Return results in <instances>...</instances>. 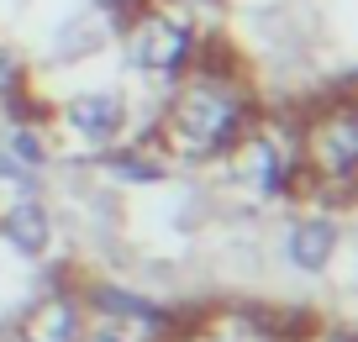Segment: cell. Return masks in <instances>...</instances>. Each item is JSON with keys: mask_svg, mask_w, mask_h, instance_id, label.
Listing matches in <instances>:
<instances>
[{"mask_svg": "<svg viewBox=\"0 0 358 342\" xmlns=\"http://www.w3.org/2000/svg\"><path fill=\"white\" fill-rule=\"evenodd\" d=\"M79 306H85V311H101V316H111V321H137V327H148V332H174V321H169L164 306L132 295V290H116V285H85Z\"/></svg>", "mask_w": 358, "mask_h": 342, "instance_id": "obj_7", "label": "cell"}, {"mask_svg": "<svg viewBox=\"0 0 358 342\" xmlns=\"http://www.w3.org/2000/svg\"><path fill=\"white\" fill-rule=\"evenodd\" d=\"M337 243H343V221L332 211H316V216H301L290 221V232H285V264L295 274H322L332 264Z\"/></svg>", "mask_w": 358, "mask_h": 342, "instance_id": "obj_6", "label": "cell"}, {"mask_svg": "<svg viewBox=\"0 0 358 342\" xmlns=\"http://www.w3.org/2000/svg\"><path fill=\"white\" fill-rule=\"evenodd\" d=\"M85 316L74 290H48L43 300L22 311L16 321V342H85Z\"/></svg>", "mask_w": 358, "mask_h": 342, "instance_id": "obj_5", "label": "cell"}, {"mask_svg": "<svg viewBox=\"0 0 358 342\" xmlns=\"http://www.w3.org/2000/svg\"><path fill=\"white\" fill-rule=\"evenodd\" d=\"M264 116V100L253 95V85L243 79L237 64H216L201 43L190 74H179L174 90L164 95L153 127H148V148L164 164H227L237 148L248 143V132Z\"/></svg>", "mask_w": 358, "mask_h": 342, "instance_id": "obj_1", "label": "cell"}, {"mask_svg": "<svg viewBox=\"0 0 358 342\" xmlns=\"http://www.w3.org/2000/svg\"><path fill=\"white\" fill-rule=\"evenodd\" d=\"M101 169L122 185H158L169 174V164L153 153L148 143H116V148H101Z\"/></svg>", "mask_w": 358, "mask_h": 342, "instance_id": "obj_9", "label": "cell"}, {"mask_svg": "<svg viewBox=\"0 0 358 342\" xmlns=\"http://www.w3.org/2000/svg\"><path fill=\"white\" fill-rule=\"evenodd\" d=\"M0 232H6V243L16 248V253L37 258L48 253V243H53V216H48L43 200H11V206L0 211Z\"/></svg>", "mask_w": 358, "mask_h": 342, "instance_id": "obj_8", "label": "cell"}, {"mask_svg": "<svg viewBox=\"0 0 358 342\" xmlns=\"http://www.w3.org/2000/svg\"><path fill=\"white\" fill-rule=\"evenodd\" d=\"M295 143H301V169H306V190L322 185V195H306L316 206H348L358 185V106L348 90L322 95L301 122H295Z\"/></svg>", "mask_w": 358, "mask_h": 342, "instance_id": "obj_2", "label": "cell"}, {"mask_svg": "<svg viewBox=\"0 0 358 342\" xmlns=\"http://www.w3.org/2000/svg\"><path fill=\"white\" fill-rule=\"evenodd\" d=\"M0 153L11 158V164L32 169V174H43V169H48V137H43V127H32V122L11 127V132H6V148H0Z\"/></svg>", "mask_w": 358, "mask_h": 342, "instance_id": "obj_10", "label": "cell"}, {"mask_svg": "<svg viewBox=\"0 0 358 342\" xmlns=\"http://www.w3.org/2000/svg\"><path fill=\"white\" fill-rule=\"evenodd\" d=\"M116 37H122L127 64H132L137 74H148V79H164V85H174L179 74H190L195 58H201V43H206L195 16L185 11L179 0H143V6L116 27Z\"/></svg>", "mask_w": 358, "mask_h": 342, "instance_id": "obj_3", "label": "cell"}, {"mask_svg": "<svg viewBox=\"0 0 358 342\" xmlns=\"http://www.w3.org/2000/svg\"><path fill=\"white\" fill-rule=\"evenodd\" d=\"M16 90H27V64L11 53V48H0V100L16 95Z\"/></svg>", "mask_w": 358, "mask_h": 342, "instance_id": "obj_11", "label": "cell"}, {"mask_svg": "<svg viewBox=\"0 0 358 342\" xmlns=\"http://www.w3.org/2000/svg\"><path fill=\"white\" fill-rule=\"evenodd\" d=\"M127 116H132V111H127L122 90H79V95H69L64 106H58V122H64L79 143H90L95 153L122 143Z\"/></svg>", "mask_w": 358, "mask_h": 342, "instance_id": "obj_4", "label": "cell"}, {"mask_svg": "<svg viewBox=\"0 0 358 342\" xmlns=\"http://www.w3.org/2000/svg\"><path fill=\"white\" fill-rule=\"evenodd\" d=\"M85 342H127L122 332H101V337H85Z\"/></svg>", "mask_w": 358, "mask_h": 342, "instance_id": "obj_12", "label": "cell"}, {"mask_svg": "<svg viewBox=\"0 0 358 342\" xmlns=\"http://www.w3.org/2000/svg\"><path fill=\"white\" fill-rule=\"evenodd\" d=\"M211 6H222V0H211Z\"/></svg>", "mask_w": 358, "mask_h": 342, "instance_id": "obj_13", "label": "cell"}]
</instances>
